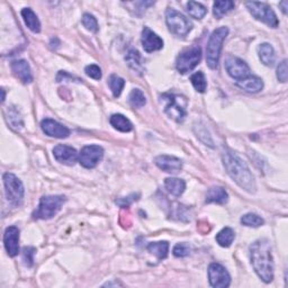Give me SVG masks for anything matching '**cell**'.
Here are the masks:
<instances>
[{"instance_id":"cell-18","label":"cell","mask_w":288,"mask_h":288,"mask_svg":"<svg viewBox=\"0 0 288 288\" xmlns=\"http://www.w3.org/2000/svg\"><path fill=\"white\" fill-rule=\"evenodd\" d=\"M12 70L14 74L21 80L23 83H31L33 81V74L30 64L25 60H16L12 63Z\"/></svg>"},{"instance_id":"cell-27","label":"cell","mask_w":288,"mask_h":288,"mask_svg":"<svg viewBox=\"0 0 288 288\" xmlns=\"http://www.w3.org/2000/svg\"><path fill=\"white\" fill-rule=\"evenodd\" d=\"M234 239L235 233L231 228H224L216 234V242L223 248H229L232 244Z\"/></svg>"},{"instance_id":"cell-16","label":"cell","mask_w":288,"mask_h":288,"mask_svg":"<svg viewBox=\"0 0 288 288\" xmlns=\"http://www.w3.org/2000/svg\"><path fill=\"white\" fill-rule=\"evenodd\" d=\"M142 46L145 52L152 53L154 51H159L163 48V40L149 27H144L142 31Z\"/></svg>"},{"instance_id":"cell-40","label":"cell","mask_w":288,"mask_h":288,"mask_svg":"<svg viewBox=\"0 0 288 288\" xmlns=\"http://www.w3.org/2000/svg\"><path fill=\"white\" fill-rule=\"evenodd\" d=\"M287 61L282 60L277 68V79L279 80L280 82H286L287 81Z\"/></svg>"},{"instance_id":"cell-9","label":"cell","mask_w":288,"mask_h":288,"mask_svg":"<svg viewBox=\"0 0 288 288\" xmlns=\"http://www.w3.org/2000/svg\"><path fill=\"white\" fill-rule=\"evenodd\" d=\"M245 6L249 9L251 15L256 18V20L260 21L264 24H267L269 27L277 28L279 25V21L273 13L271 7L264 3H258V2H251L247 3Z\"/></svg>"},{"instance_id":"cell-7","label":"cell","mask_w":288,"mask_h":288,"mask_svg":"<svg viewBox=\"0 0 288 288\" xmlns=\"http://www.w3.org/2000/svg\"><path fill=\"white\" fill-rule=\"evenodd\" d=\"M4 183L8 202L14 206L22 205L25 194L23 182L14 173L7 172L4 174Z\"/></svg>"},{"instance_id":"cell-11","label":"cell","mask_w":288,"mask_h":288,"mask_svg":"<svg viewBox=\"0 0 288 288\" xmlns=\"http://www.w3.org/2000/svg\"><path fill=\"white\" fill-rule=\"evenodd\" d=\"M209 279L212 287L225 288L231 284V277L226 269L220 263H211L209 267Z\"/></svg>"},{"instance_id":"cell-23","label":"cell","mask_w":288,"mask_h":288,"mask_svg":"<svg viewBox=\"0 0 288 288\" xmlns=\"http://www.w3.org/2000/svg\"><path fill=\"white\" fill-rule=\"evenodd\" d=\"M22 17L24 18V22L28 30H31L33 33L41 32V23L36 14L32 11L31 8H24L22 11Z\"/></svg>"},{"instance_id":"cell-12","label":"cell","mask_w":288,"mask_h":288,"mask_svg":"<svg viewBox=\"0 0 288 288\" xmlns=\"http://www.w3.org/2000/svg\"><path fill=\"white\" fill-rule=\"evenodd\" d=\"M225 69L228 73L235 80H242L251 75L249 65L237 56H228L225 60Z\"/></svg>"},{"instance_id":"cell-24","label":"cell","mask_w":288,"mask_h":288,"mask_svg":"<svg viewBox=\"0 0 288 288\" xmlns=\"http://www.w3.org/2000/svg\"><path fill=\"white\" fill-rule=\"evenodd\" d=\"M110 122H111L112 126L120 132L127 133V132H131L132 130H133V124H132L131 121L122 114L112 115Z\"/></svg>"},{"instance_id":"cell-26","label":"cell","mask_w":288,"mask_h":288,"mask_svg":"<svg viewBox=\"0 0 288 288\" xmlns=\"http://www.w3.org/2000/svg\"><path fill=\"white\" fill-rule=\"evenodd\" d=\"M125 61L127 62V64H129V67L131 69H133L134 71H136L140 74L143 73L144 69H143L142 62H141V55L138 51L130 50L129 53H127L125 56Z\"/></svg>"},{"instance_id":"cell-32","label":"cell","mask_w":288,"mask_h":288,"mask_svg":"<svg viewBox=\"0 0 288 288\" xmlns=\"http://www.w3.org/2000/svg\"><path fill=\"white\" fill-rule=\"evenodd\" d=\"M241 223L245 226H250V228H259L263 225L264 221L261 216L254 213H248L241 217Z\"/></svg>"},{"instance_id":"cell-13","label":"cell","mask_w":288,"mask_h":288,"mask_svg":"<svg viewBox=\"0 0 288 288\" xmlns=\"http://www.w3.org/2000/svg\"><path fill=\"white\" fill-rule=\"evenodd\" d=\"M5 249L9 257H16L20 253V230L16 226H9L4 234Z\"/></svg>"},{"instance_id":"cell-38","label":"cell","mask_w":288,"mask_h":288,"mask_svg":"<svg viewBox=\"0 0 288 288\" xmlns=\"http://www.w3.org/2000/svg\"><path fill=\"white\" fill-rule=\"evenodd\" d=\"M190 248L186 243H178L173 248V256L177 258H183L189 256Z\"/></svg>"},{"instance_id":"cell-34","label":"cell","mask_w":288,"mask_h":288,"mask_svg":"<svg viewBox=\"0 0 288 288\" xmlns=\"http://www.w3.org/2000/svg\"><path fill=\"white\" fill-rule=\"evenodd\" d=\"M195 132L197 134V138L200 139L203 143L213 148V140H212L209 131H207L204 126H195Z\"/></svg>"},{"instance_id":"cell-2","label":"cell","mask_w":288,"mask_h":288,"mask_svg":"<svg viewBox=\"0 0 288 288\" xmlns=\"http://www.w3.org/2000/svg\"><path fill=\"white\" fill-rule=\"evenodd\" d=\"M223 164L226 172L238 185L248 193H256L257 186L252 172L242 159L232 151L223 153Z\"/></svg>"},{"instance_id":"cell-1","label":"cell","mask_w":288,"mask_h":288,"mask_svg":"<svg viewBox=\"0 0 288 288\" xmlns=\"http://www.w3.org/2000/svg\"><path fill=\"white\" fill-rule=\"evenodd\" d=\"M251 264L259 278L264 282L273 279V261L271 245L267 239H260L253 242L250 247Z\"/></svg>"},{"instance_id":"cell-39","label":"cell","mask_w":288,"mask_h":288,"mask_svg":"<svg viewBox=\"0 0 288 288\" xmlns=\"http://www.w3.org/2000/svg\"><path fill=\"white\" fill-rule=\"evenodd\" d=\"M84 72H86V74L88 75V77H90V78L95 79V80L102 79V70L96 64L87 65L86 69H84Z\"/></svg>"},{"instance_id":"cell-37","label":"cell","mask_w":288,"mask_h":288,"mask_svg":"<svg viewBox=\"0 0 288 288\" xmlns=\"http://www.w3.org/2000/svg\"><path fill=\"white\" fill-rule=\"evenodd\" d=\"M8 112H9V116H8L9 124H11L13 127H15V129H18V127L21 129V127L24 124H23V120H22V116L20 113H18V111L14 110V108H12V110Z\"/></svg>"},{"instance_id":"cell-30","label":"cell","mask_w":288,"mask_h":288,"mask_svg":"<svg viewBox=\"0 0 288 288\" xmlns=\"http://www.w3.org/2000/svg\"><path fill=\"white\" fill-rule=\"evenodd\" d=\"M108 84H110V88L113 92V95L117 98L121 96L123 89H124L125 80L119 77V75L112 74L110 77V80H108Z\"/></svg>"},{"instance_id":"cell-14","label":"cell","mask_w":288,"mask_h":288,"mask_svg":"<svg viewBox=\"0 0 288 288\" xmlns=\"http://www.w3.org/2000/svg\"><path fill=\"white\" fill-rule=\"evenodd\" d=\"M53 155L56 161L67 164V166H73L79 160V153L72 146L59 144L53 149Z\"/></svg>"},{"instance_id":"cell-43","label":"cell","mask_w":288,"mask_h":288,"mask_svg":"<svg viewBox=\"0 0 288 288\" xmlns=\"http://www.w3.org/2000/svg\"><path fill=\"white\" fill-rule=\"evenodd\" d=\"M2 91H3V99H2V101L5 102V90H4V89H2Z\"/></svg>"},{"instance_id":"cell-3","label":"cell","mask_w":288,"mask_h":288,"mask_svg":"<svg viewBox=\"0 0 288 288\" xmlns=\"http://www.w3.org/2000/svg\"><path fill=\"white\" fill-rule=\"evenodd\" d=\"M228 34L229 28L225 26L216 28V30L212 33L209 43H207L206 46L207 65H209L212 70H215L219 67L222 45H223V42Z\"/></svg>"},{"instance_id":"cell-8","label":"cell","mask_w":288,"mask_h":288,"mask_svg":"<svg viewBox=\"0 0 288 288\" xmlns=\"http://www.w3.org/2000/svg\"><path fill=\"white\" fill-rule=\"evenodd\" d=\"M202 50L198 45H191L190 48L183 50L178 55L176 61V68L180 73L185 74L190 72L201 62Z\"/></svg>"},{"instance_id":"cell-31","label":"cell","mask_w":288,"mask_h":288,"mask_svg":"<svg viewBox=\"0 0 288 288\" xmlns=\"http://www.w3.org/2000/svg\"><path fill=\"white\" fill-rule=\"evenodd\" d=\"M129 102L132 107L141 108L146 104V98L142 90H140V89H133L129 96Z\"/></svg>"},{"instance_id":"cell-41","label":"cell","mask_w":288,"mask_h":288,"mask_svg":"<svg viewBox=\"0 0 288 288\" xmlns=\"http://www.w3.org/2000/svg\"><path fill=\"white\" fill-rule=\"evenodd\" d=\"M139 196H140L139 194H132V195H130V196L123 197V198H120V200H117L116 204L123 207V209H125V207H129L133 202L138 201Z\"/></svg>"},{"instance_id":"cell-36","label":"cell","mask_w":288,"mask_h":288,"mask_svg":"<svg viewBox=\"0 0 288 288\" xmlns=\"http://www.w3.org/2000/svg\"><path fill=\"white\" fill-rule=\"evenodd\" d=\"M36 249L33 247H25L23 249V261L26 267H32L34 263V254Z\"/></svg>"},{"instance_id":"cell-4","label":"cell","mask_w":288,"mask_h":288,"mask_svg":"<svg viewBox=\"0 0 288 288\" xmlns=\"http://www.w3.org/2000/svg\"><path fill=\"white\" fill-rule=\"evenodd\" d=\"M65 203V197L61 195L43 196L40 201L37 210L33 213L35 220H50L59 213Z\"/></svg>"},{"instance_id":"cell-22","label":"cell","mask_w":288,"mask_h":288,"mask_svg":"<svg viewBox=\"0 0 288 288\" xmlns=\"http://www.w3.org/2000/svg\"><path fill=\"white\" fill-rule=\"evenodd\" d=\"M164 186H166V189L174 197L181 196L186 189L185 180L179 178H167L164 180Z\"/></svg>"},{"instance_id":"cell-10","label":"cell","mask_w":288,"mask_h":288,"mask_svg":"<svg viewBox=\"0 0 288 288\" xmlns=\"http://www.w3.org/2000/svg\"><path fill=\"white\" fill-rule=\"evenodd\" d=\"M104 157V149L99 145L83 146L79 153V162L83 168L93 169L102 161Z\"/></svg>"},{"instance_id":"cell-17","label":"cell","mask_w":288,"mask_h":288,"mask_svg":"<svg viewBox=\"0 0 288 288\" xmlns=\"http://www.w3.org/2000/svg\"><path fill=\"white\" fill-rule=\"evenodd\" d=\"M154 163L159 169L164 172L176 173L182 169V161L179 158L172 157V155H159L154 159Z\"/></svg>"},{"instance_id":"cell-21","label":"cell","mask_w":288,"mask_h":288,"mask_svg":"<svg viewBox=\"0 0 288 288\" xmlns=\"http://www.w3.org/2000/svg\"><path fill=\"white\" fill-rule=\"evenodd\" d=\"M229 201V195L222 187H212L206 194V203L225 204Z\"/></svg>"},{"instance_id":"cell-33","label":"cell","mask_w":288,"mask_h":288,"mask_svg":"<svg viewBox=\"0 0 288 288\" xmlns=\"http://www.w3.org/2000/svg\"><path fill=\"white\" fill-rule=\"evenodd\" d=\"M190 81L193 83L194 88L196 89L198 92H205L206 88H207V82H206V78L205 74L202 71H198L196 73H194L190 77Z\"/></svg>"},{"instance_id":"cell-20","label":"cell","mask_w":288,"mask_h":288,"mask_svg":"<svg viewBox=\"0 0 288 288\" xmlns=\"http://www.w3.org/2000/svg\"><path fill=\"white\" fill-rule=\"evenodd\" d=\"M258 54L260 61L267 67H272L276 62V54L275 50L269 43H262L259 45Z\"/></svg>"},{"instance_id":"cell-42","label":"cell","mask_w":288,"mask_h":288,"mask_svg":"<svg viewBox=\"0 0 288 288\" xmlns=\"http://www.w3.org/2000/svg\"><path fill=\"white\" fill-rule=\"evenodd\" d=\"M279 6L282 8V9H281L282 13L286 14V13H287V6H288V3H287V2H282V3H280V4H279Z\"/></svg>"},{"instance_id":"cell-25","label":"cell","mask_w":288,"mask_h":288,"mask_svg":"<svg viewBox=\"0 0 288 288\" xmlns=\"http://www.w3.org/2000/svg\"><path fill=\"white\" fill-rule=\"evenodd\" d=\"M148 250L150 253L157 257L159 260L166 259L169 252V243L166 241H160V242H151L148 244Z\"/></svg>"},{"instance_id":"cell-28","label":"cell","mask_w":288,"mask_h":288,"mask_svg":"<svg viewBox=\"0 0 288 288\" xmlns=\"http://www.w3.org/2000/svg\"><path fill=\"white\" fill-rule=\"evenodd\" d=\"M234 8V3L230 0H222V2L214 3L213 6V14L217 20H221L222 17L225 16L229 12Z\"/></svg>"},{"instance_id":"cell-29","label":"cell","mask_w":288,"mask_h":288,"mask_svg":"<svg viewBox=\"0 0 288 288\" xmlns=\"http://www.w3.org/2000/svg\"><path fill=\"white\" fill-rule=\"evenodd\" d=\"M187 13L189 14L190 17L195 18V20H202L207 14V9L201 3L189 2L187 4Z\"/></svg>"},{"instance_id":"cell-35","label":"cell","mask_w":288,"mask_h":288,"mask_svg":"<svg viewBox=\"0 0 288 288\" xmlns=\"http://www.w3.org/2000/svg\"><path fill=\"white\" fill-rule=\"evenodd\" d=\"M82 24L88 31L93 32V33L98 32L99 27H98L97 20L92 15H90V14H84V15L82 16Z\"/></svg>"},{"instance_id":"cell-6","label":"cell","mask_w":288,"mask_h":288,"mask_svg":"<svg viewBox=\"0 0 288 288\" xmlns=\"http://www.w3.org/2000/svg\"><path fill=\"white\" fill-rule=\"evenodd\" d=\"M166 22L169 31L178 37H185L193 28L191 22L172 8L166 12Z\"/></svg>"},{"instance_id":"cell-19","label":"cell","mask_w":288,"mask_h":288,"mask_svg":"<svg viewBox=\"0 0 288 288\" xmlns=\"http://www.w3.org/2000/svg\"><path fill=\"white\" fill-rule=\"evenodd\" d=\"M237 86L247 92L256 93L262 90L263 82L260 78L256 77V75H249V77L237 81Z\"/></svg>"},{"instance_id":"cell-15","label":"cell","mask_w":288,"mask_h":288,"mask_svg":"<svg viewBox=\"0 0 288 288\" xmlns=\"http://www.w3.org/2000/svg\"><path fill=\"white\" fill-rule=\"evenodd\" d=\"M41 127L46 135L55 139H65L70 135V130L67 126L60 124L59 122L51 119H45L42 121Z\"/></svg>"},{"instance_id":"cell-5","label":"cell","mask_w":288,"mask_h":288,"mask_svg":"<svg viewBox=\"0 0 288 288\" xmlns=\"http://www.w3.org/2000/svg\"><path fill=\"white\" fill-rule=\"evenodd\" d=\"M163 101L167 102L164 112L166 114L178 123H181L187 115V98L182 95H174V93H164L162 96Z\"/></svg>"}]
</instances>
